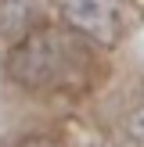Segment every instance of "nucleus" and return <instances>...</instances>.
I'll use <instances>...</instances> for the list:
<instances>
[{"mask_svg":"<svg viewBox=\"0 0 144 147\" xmlns=\"http://www.w3.org/2000/svg\"><path fill=\"white\" fill-rule=\"evenodd\" d=\"M101 43L65 25H40L7 50L4 72L29 93H86L101 76Z\"/></svg>","mask_w":144,"mask_h":147,"instance_id":"nucleus-1","label":"nucleus"},{"mask_svg":"<svg viewBox=\"0 0 144 147\" xmlns=\"http://www.w3.org/2000/svg\"><path fill=\"white\" fill-rule=\"evenodd\" d=\"M72 29L97 43H115L122 32V0H54Z\"/></svg>","mask_w":144,"mask_h":147,"instance_id":"nucleus-2","label":"nucleus"},{"mask_svg":"<svg viewBox=\"0 0 144 147\" xmlns=\"http://www.w3.org/2000/svg\"><path fill=\"white\" fill-rule=\"evenodd\" d=\"M130 129H133V136L144 140V100H141V108L133 111V119H130Z\"/></svg>","mask_w":144,"mask_h":147,"instance_id":"nucleus-3","label":"nucleus"}]
</instances>
